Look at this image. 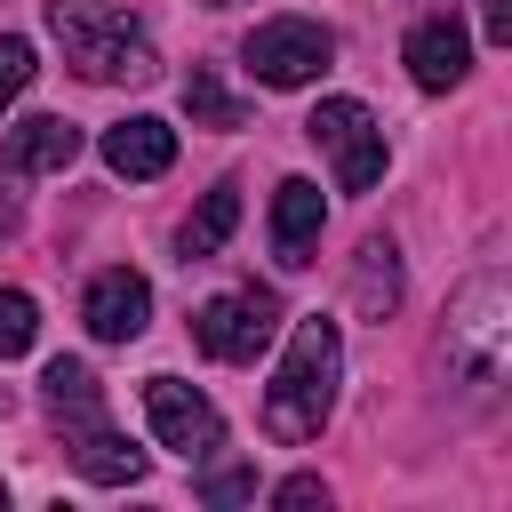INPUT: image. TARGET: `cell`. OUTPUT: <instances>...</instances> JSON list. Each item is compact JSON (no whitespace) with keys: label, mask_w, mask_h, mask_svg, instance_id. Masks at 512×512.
I'll list each match as a JSON object with an SVG mask.
<instances>
[{"label":"cell","mask_w":512,"mask_h":512,"mask_svg":"<svg viewBox=\"0 0 512 512\" xmlns=\"http://www.w3.org/2000/svg\"><path fill=\"white\" fill-rule=\"evenodd\" d=\"M80 320H88V336H96V344H136V336H144V320H152V280H144V272H128V264L96 272V280H88V296H80Z\"/></svg>","instance_id":"obj_8"},{"label":"cell","mask_w":512,"mask_h":512,"mask_svg":"<svg viewBox=\"0 0 512 512\" xmlns=\"http://www.w3.org/2000/svg\"><path fill=\"white\" fill-rule=\"evenodd\" d=\"M0 512H8V480H0Z\"/></svg>","instance_id":"obj_24"},{"label":"cell","mask_w":512,"mask_h":512,"mask_svg":"<svg viewBox=\"0 0 512 512\" xmlns=\"http://www.w3.org/2000/svg\"><path fill=\"white\" fill-rule=\"evenodd\" d=\"M168 160H176V128H168V120L136 112V120H120V128H104V168H112V176L144 184V176H168Z\"/></svg>","instance_id":"obj_12"},{"label":"cell","mask_w":512,"mask_h":512,"mask_svg":"<svg viewBox=\"0 0 512 512\" xmlns=\"http://www.w3.org/2000/svg\"><path fill=\"white\" fill-rule=\"evenodd\" d=\"M408 80L424 88V96H448L464 72H472V32L456 24V8H440V16H424L416 32H408Z\"/></svg>","instance_id":"obj_9"},{"label":"cell","mask_w":512,"mask_h":512,"mask_svg":"<svg viewBox=\"0 0 512 512\" xmlns=\"http://www.w3.org/2000/svg\"><path fill=\"white\" fill-rule=\"evenodd\" d=\"M240 56H248V72H256L264 88H312V80L336 64V32H328L320 16H264Z\"/></svg>","instance_id":"obj_4"},{"label":"cell","mask_w":512,"mask_h":512,"mask_svg":"<svg viewBox=\"0 0 512 512\" xmlns=\"http://www.w3.org/2000/svg\"><path fill=\"white\" fill-rule=\"evenodd\" d=\"M200 488H208V504H240V496H256V472L248 464H216Z\"/></svg>","instance_id":"obj_20"},{"label":"cell","mask_w":512,"mask_h":512,"mask_svg":"<svg viewBox=\"0 0 512 512\" xmlns=\"http://www.w3.org/2000/svg\"><path fill=\"white\" fill-rule=\"evenodd\" d=\"M272 328H280V304L264 296V288H232V296H208L200 312H192V344L208 352V360H256L264 344H272Z\"/></svg>","instance_id":"obj_6"},{"label":"cell","mask_w":512,"mask_h":512,"mask_svg":"<svg viewBox=\"0 0 512 512\" xmlns=\"http://www.w3.org/2000/svg\"><path fill=\"white\" fill-rule=\"evenodd\" d=\"M336 376H344V344H336V320H296L272 384H264V432L280 448H304L320 440V424L336 416Z\"/></svg>","instance_id":"obj_1"},{"label":"cell","mask_w":512,"mask_h":512,"mask_svg":"<svg viewBox=\"0 0 512 512\" xmlns=\"http://www.w3.org/2000/svg\"><path fill=\"white\" fill-rule=\"evenodd\" d=\"M304 136L336 160V184H344V192H368V184L384 176V128H376V112H368L360 96H328V104H312Z\"/></svg>","instance_id":"obj_5"},{"label":"cell","mask_w":512,"mask_h":512,"mask_svg":"<svg viewBox=\"0 0 512 512\" xmlns=\"http://www.w3.org/2000/svg\"><path fill=\"white\" fill-rule=\"evenodd\" d=\"M232 224H240V184L224 176L216 192H200V208L184 216V232H176V248H184V264H200V256H216L224 240H232Z\"/></svg>","instance_id":"obj_14"},{"label":"cell","mask_w":512,"mask_h":512,"mask_svg":"<svg viewBox=\"0 0 512 512\" xmlns=\"http://www.w3.org/2000/svg\"><path fill=\"white\" fill-rule=\"evenodd\" d=\"M80 160V128L64 112H32L8 128V176H64Z\"/></svg>","instance_id":"obj_11"},{"label":"cell","mask_w":512,"mask_h":512,"mask_svg":"<svg viewBox=\"0 0 512 512\" xmlns=\"http://www.w3.org/2000/svg\"><path fill=\"white\" fill-rule=\"evenodd\" d=\"M440 360H448L472 392H496V384H504V360H512V296H504V280H496V272L464 280V296L448 304Z\"/></svg>","instance_id":"obj_3"},{"label":"cell","mask_w":512,"mask_h":512,"mask_svg":"<svg viewBox=\"0 0 512 512\" xmlns=\"http://www.w3.org/2000/svg\"><path fill=\"white\" fill-rule=\"evenodd\" d=\"M72 472L96 480V488H136V480H144V448H128V440L96 416V424L72 432Z\"/></svg>","instance_id":"obj_13"},{"label":"cell","mask_w":512,"mask_h":512,"mask_svg":"<svg viewBox=\"0 0 512 512\" xmlns=\"http://www.w3.org/2000/svg\"><path fill=\"white\" fill-rule=\"evenodd\" d=\"M272 504H280V512H312V504H328V480H320V472H296V480L272 488Z\"/></svg>","instance_id":"obj_21"},{"label":"cell","mask_w":512,"mask_h":512,"mask_svg":"<svg viewBox=\"0 0 512 512\" xmlns=\"http://www.w3.org/2000/svg\"><path fill=\"white\" fill-rule=\"evenodd\" d=\"M32 336H40V304L24 288H0V360H24Z\"/></svg>","instance_id":"obj_18"},{"label":"cell","mask_w":512,"mask_h":512,"mask_svg":"<svg viewBox=\"0 0 512 512\" xmlns=\"http://www.w3.org/2000/svg\"><path fill=\"white\" fill-rule=\"evenodd\" d=\"M48 32H56L64 64H72L80 80H96V88H120V80L136 88V80L160 72L152 40H144L136 16L112 8V0H48Z\"/></svg>","instance_id":"obj_2"},{"label":"cell","mask_w":512,"mask_h":512,"mask_svg":"<svg viewBox=\"0 0 512 512\" xmlns=\"http://www.w3.org/2000/svg\"><path fill=\"white\" fill-rule=\"evenodd\" d=\"M184 112H192V128H248V104H240L208 64L184 72Z\"/></svg>","instance_id":"obj_17"},{"label":"cell","mask_w":512,"mask_h":512,"mask_svg":"<svg viewBox=\"0 0 512 512\" xmlns=\"http://www.w3.org/2000/svg\"><path fill=\"white\" fill-rule=\"evenodd\" d=\"M352 304L368 320H384L400 304V248L392 240H360V264H352Z\"/></svg>","instance_id":"obj_15"},{"label":"cell","mask_w":512,"mask_h":512,"mask_svg":"<svg viewBox=\"0 0 512 512\" xmlns=\"http://www.w3.org/2000/svg\"><path fill=\"white\" fill-rule=\"evenodd\" d=\"M24 80H32V40H16V32H8V40H0V112L24 96Z\"/></svg>","instance_id":"obj_19"},{"label":"cell","mask_w":512,"mask_h":512,"mask_svg":"<svg viewBox=\"0 0 512 512\" xmlns=\"http://www.w3.org/2000/svg\"><path fill=\"white\" fill-rule=\"evenodd\" d=\"M144 416H152L160 448H176L184 464H208V456L224 448V416H216V400L192 392L184 376H152V384H144Z\"/></svg>","instance_id":"obj_7"},{"label":"cell","mask_w":512,"mask_h":512,"mask_svg":"<svg viewBox=\"0 0 512 512\" xmlns=\"http://www.w3.org/2000/svg\"><path fill=\"white\" fill-rule=\"evenodd\" d=\"M320 224H328V200H320V184L312 176H288L280 192H272V256L296 272V264H312V248H320Z\"/></svg>","instance_id":"obj_10"},{"label":"cell","mask_w":512,"mask_h":512,"mask_svg":"<svg viewBox=\"0 0 512 512\" xmlns=\"http://www.w3.org/2000/svg\"><path fill=\"white\" fill-rule=\"evenodd\" d=\"M488 40H512V0H488Z\"/></svg>","instance_id":"obj_22"},{"label":"cell","mask_w":512,"mask_h":512,"mask_svg":"<svg viewBox=\"0 0 512 512\" xmlns=\"http://www.w3.org/2000/svg\"><path fill=\"white\" fill-rule=\"evenodd\" d=\"M0 232H16V200L8 192H0Z\"/></svg>","instance_id":"obj_23"},{"label":"cell","mask_w":512,"mask_h":512,"mask_svg":"<svg viewBox=\"0 0 512 512\" xmlns=\"http://www.w3.org/2000/svg\"><path fill=\"white\" fill-rule=\"evenodd\" d=\"M40 392H48V408L72 416V424H96V416H104V392H96L88 360H48V368H40Z\"/></svg>","instance_id":"obj_16"}]
</instances>
